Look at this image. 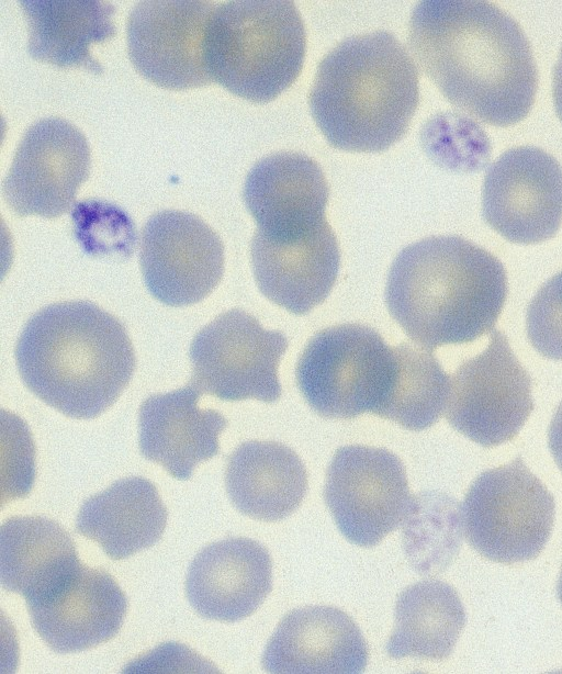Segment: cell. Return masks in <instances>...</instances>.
<instances>
[{"label":"cell","instance_id":"6da1fadb","mask_svg":"<svg viewBox=\"0 0 562 674\" xmlns=\"http://www.w3.org/2000/svg\"><path fill=\"white\" fill-rule=\"evenodd\" d=\"M409 45L447 100L481 122L508 126L533 105L531 46L519 24L490 2L420 1L412 12Z\"/></svg>","mask_w":562,"mask_h":674},{"label":"cell","instance_id":"7a4b0ae2","mask_svg":"<svg viewBox=\"0 0 562 674\" xmlns=\"http://www.w3.org/2000/svg\"><path fill=\"white\" fill-rule=\"evenodd\" d=\"M507 291L506 270L493 254L461 236H430L398 252L385 303L413 341L434 350L492 332Z\"/></svg>","mask_w":562,"mask_h":674},{"label":"cell","instance_id":"3957f363","mask_svg":"<svg viewBox=\"0 0 562 674\" xmlns=\"http://www.w3.org/2000/svg\"><path fill=\"white\" fill-rule=\"evenodd\" d=\"M15 360L26 387L72 418H94L128 385L136 358L125 326L88 301L49 304L25 324Z\"/></svg>","mask_w":562,"mask_h":674},{"label":"cell","instance_id":"277c9868","mask_svg":"<svg viewBox=\"0 0 562 674\" xmlns=\"http://www.w3.org/2000/svg\"><path fill=\"white\" fill-rule=\"evenodd\" d=\"M418 102L416 65L386 31L340 42L318 64L308 93L311 114L329 145L360 153L398 142Z\"/></svg>","mask_w":562,"mask_h":674},{"label":"cell","instance_id":"5b68a950","mask_svg":"<svg viewBox=\"0 0 562 674\" xmlns=\"http://www.w3.org/2000/svg\"><path fill=\"white\" fill-rule=\"evenodd\" d=\"M306 31L293 1L236 0L216 5L205 41L212 82L246 100L276 99L299 77Z\"/></svg>","mask_w":562,"mask_h":674},{"label":"cell","instance_id":"8992f818","mask_svg":"<svg viewBox=\"0 0 562 674\" xmlns=\"http://www.w3.org/2000/svg\"><path fill=\"white\" fill-rule=\"evenodd\" d=\"M395 373L394 347L375 329L353 323L316 333L295 368L296 385L311 408L337 419L379 415Z\"/></svg>","mask_w":562,"mask_h":674},{"label":"cell","instance_id":"52a82bcc","mask_svg":"<svg viewBox=\"0 0 562 674\" xmlns=\"http://www.w3.org/2000/svg\"><path fill=\"white\" fill-rule=\"evenodd\" d=\"M554 513L553 496L519 456L473 481L462 505V526L481 555L510 564L539 555Z\"/></svg>","mask_w":562,"mask_h":674},{"label":"cell","instance_id":"ba28073f","mask_svg":"<svg viewBox=\"0 0 562 674\" xmlns=\"http://www.w3.org/2000/svg\"><path fill=\"white\" fill-rule=\"evenodd\" d=\"M286 349L283 333L267 330L252 315L233 308L195 334L189 384L224 401L276 402L281 396L278 368Z\"/></svg>","mask_w":562,"mask_h":674},{"label":"cell","instance_id":"9c48e42d","mask_svg":"<svg viewBox=\"0 0 562 674\" xmlns=\"http://www.w3.org/2000/svg\"><path fill=\"white\" fill-rule=\"evenodd\" d=\"M324 501L350 542L373 547L416 510L405 468L384 448L340 447L327 469Z\"/></svg>","mask_w":562,"mask_h":674},{"label":"cell","instance_id":"30bf717a","mask_svg":"<svg viewBox=\"0 0 562 674\" xmlns=\"http://www.w3.org/2000/svg\"><path fill=\"white\" fill-rule=\"evenodd\" d=\"M533 411L531 378L503 332L492 330L487 348L454 372L446 418L483 447L512 440Z\"/></svg>","mask_w":562,"mask_h":674},{"label":"cell","instance_id":"8fae6325","mask_svg":"<svg viewBox=\"0 0 562 674\" xmlns=\"http://www.w3.org/2000/svg\"><path fill=\"white\" fill-rule=\"evenodd\" d=\"M215 7L201 0L137 2L126 25L127 50L135 69L165 89L210 85L205 41Z\"/></svg>","mask_w":562,"mask_h":674},{"label":"cell","instance_id":"7c38bea8","mask_svg":"<svg viewBox=\"0 0 562 674\" xmlns=\"http://www.w3.org/2000/svg\"><path fill=\"white\" fill-rule=\"evenodd\" d=\"M86 136L60 117L34 123L23 135L2 183L7 204L20 216L58 217L68 212L90 173Z\"/></svg>","mask_w":562,"mask_h":674},{"label":"cell","instance_id":"4fadbf2b","mask_svg":"<svg viewBox=\"0 0 562 674\" xmlns=\"http://www.w3.org/2000/svg\"><path fill=\"white\" fill-rule=\"evenodd\" d=\"M482 215L504 238L537 244L553 237L562 223V167L533 146L503 153L486 170Z\"/></svg>","mask_w":562,"mask_h":674},{"label":"cell","instance_id":"5bb4252c","mask_svg":"<svg viewBox=\"0 0 562 674\" xmlns=\"http://www.w3.org/2000/svg\"><path fill=\"white\" fill-rule=\"evenodd\" d=\"M139 263L149 293L169 306L206 297L224 273L220 236L194 214L165 210L143 227Z\"/></svg>","mask_w":562,"mask_h":674},{"label":"cell","instance_id":"9a60e30c","mask_svg":"<svg viewBox=\"0 0 562 674\" xmlns=\"http://www.w3.org/2000/svg\"><path fill=\"white\" fill-rule=\"evenodd\" d=\"M31 622L57 653L91 649L114 638L127 611V599L104 570L81 562L55 587L26 602Z\"/></svg>","mask_w":562,"mask_h":674},{"label":"cell","instance_id":"2e32d148","mask_svg":"<svg viewBox=\"0 0 562 674\" xmlns=\"http://www.w3.org/2000/svg\"><path fill=\"white\" fill-rule=\"evenodd\" d=\"M250 256L261 293L295 315L307 314L327 299L340 266L338 240L328 222L290 237L255 232Z\"/></svg>","mask_w":562,"mask_h":674},{"label":"cell","instance_id":"e0dca14e","mask_svg":"<svg viewBox=\"0 0 562 674\" xmlns=\"http://www.w3.org/2000/svg\"><path fill=\"white\" fill-rule=\"evenodd\" d=\"M369 660L356 622L329 606H306L286 614L262 655L266 672L278 674H357Z\"/></svg>","mask_w":562,"mask_h":674},{"label":"cell","instance_id":"ac0fdd59","mask_svg":"<svg viewBox=\"0 0 562 674\" xmlns=\"http://www.w3.org/2000/svg\"><path fill=\"white\" fill-rule=\"evenodd\" d=\"M329 188L319 165L311 157L280 151L261 158L248 172L243 200L269 236H293L327 223Z\"/></svg>","mask_w":562,"mask_h":674},{"label":"cell","instance_id":"d6986e66","mask_svg":"<svg viewBox=\"0 0 562 674\" xmlns=\"http://www.w3.org/2000/svg\"><path fill=\"white\" fill-rule=\"evenodd\" d=\"M272 588L268 550L248 538H228L203 548L186 580L187 598L203 618L235 622L258 609Z\"/></svg>","mask_w":562,"mask_h":674},{"label":"cell","instance_id":"ffe728a7","mask_svg":"<svg viewBox=\"0 0 562 674\" xmlns=\"http://www.w3.org/2000/svg\"><path fill=\"white\" fill-rule=\"evenodd\" d=\"M200 394L190 384L153 394L138 412L140 453L179 480H188L199 463L218 453V436L227 426L221 413L198 406Z\"/></svg>","mask_w":562,"mask_h":674},{"label":"cell","instance_id":"44dd1931","mask_svg":"<svg viewBox=\"0 0 562 674\" xmlns=\"http://www.w3.org/2000/svg\"><path fill=\"white\" fill-rule=\"evenodd\" d=\"M225 485L233 505L265 521L284 519L307 492V472L300 457L276 441H246L227 459Z\"/></svg>","mask_w":562,"mask_h":674},{"label":"cell","instance_id":"7402d4cb","mask_svg":"<svg viewBox=\"0 0 562 674\" xmlns=\"http://www.w3.org/2000/svg\"><path fill=\"white\" fill-rule=\"evenodd\" d=\"M167 517L156 486L131 476L85 501L76 531L98 542L111 559L121 560L158 542Z\"/></svg>","mask_w":562,"mask_h":674},{"label":"cell","instance_id":"603a6c76","mask_svg":"<svg viewBox=\"0 0 562 674\" xmlns=\"http://www.w3.org/2000/svg\"><path fill=\"white\" fill-rule=\"evenodd\" d=\"M29 26V54L36 60L60 68L82 67L103 71L91 53L94 43L116 34L115 8L99 0H22Z\"/></svg>","mask_w":562,"mask_h":674},{"label":"cell","instance_id":"cb8c5ba5","mask_svg":"<svg viewBox=\"0 0 562 674\" xmlns=\"http://www.w3.org/2000/svg\"><path fill=\"white\" fill-rule=\"evenodd\" d=\"M79 562L70 535L52 519L16 516L1 526V585L26 602L52 589Z\"/></svg>","mask_w":562,"mask_h":674},{"label":"cell","instance_id":"d4e9b609","mask_svg":"<svg viewBox=\"0 0 562 674\" xmlns=\"http://www.w3.org/2000/svg\"><path fill=\"white\" fill-rule=\"evenodd\" d=\"M465 621L464 607L453 587L439 580L418 582L397 598L386 652L393 659H447Z\"/></svg>","mask_w":562,"mask_h":674},{"label":"cell","instance_id":"484cf974","mask_svg":"<svg viewBox=\"0 0 562 674\" xmlns=\"http://www.w3.org/2000/svg\"><path fill=\"white\" fill-rule=\"evenodd\" d=\"M396 373L379 416L419 431L441 417L449 397L450 377L429 351L409 344L394 347Z\"/></svg>","mask_w":562,"mask_h":674},{"label":"cell","instance_id":"4316f807","mask_svg":"<svg viewBox=\"0 0 562 674\" xmlns=\"http://www.w3.org/2000/svg\"><path fill=\"white\" fill-rule=\"evenodd\" d=\"M527 335L540 355L562 360V271L550 278L529 303Z\"/></svg>","mask_w":562,"mask_h":674},{"label":"cell","instance_id":"83f0119b","mask_svg":"<svg viewBox=\"0 0 562 674\" xmlns=\"http://www.w3.org/2000/svg\"><path fill=\"white\" fill-rule=\"evenodd\" d=\"M548 446L557 465L562 471V402L559 404L548 429Z\"/></svg>","mask_w":562,"mask_h":674},{"label":"cell","instance_id":"f1b7e54d","mask_svg":"<svg viewBox=\"0 0 562 674\" xmlns=\"http://www.w3.org/2000/svg\"><path fill=\"white\" fill-rule=\"evenodd\" d=\"M552 93L555 113L562 123V46L553 69Z\"/></svg>","mask_w":562,"mask_h":674},{"label":"cell","instance_id":"f546056e","mask_svg":"<svg viewBox=\"0 0 562 674\" xmlns=\"http://www.w3.org/2000/svg\"><path fill=\"white\" fill-rule=\"evenodd\" d=\"M557 593H558L559 599H560V602L562 604V570H561L560 577H559V581H558Z\"/></svg>","mask_w":562,"mask_h":674}]
</instances>
